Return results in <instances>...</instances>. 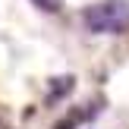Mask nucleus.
<instances>
[{
	"instance_id": "f257e3e1",
	"label": "nucleus",
	"mask_w": 129,
	"mask_h": 129,
	"mask_svg": "<svg viewBox=\"0 0 129 129\" xmlns=\"http://www.w3.org/2000/svg\"><path fill=\"white\" fill-rule=\"evenodd\" d=\"M82 25L94 35H126L129 31V0H98L82 10Z\"/></svg>"
},
{
	"instance_id": "f03ea898",
	"label": "nucleus",
	"mask_w": 129,
	"mask_h": 129,
	"mask_svg": "<svg viewBox=\"0 0 129 129\" xmlns=\"http://www.w3.org/2000/svg\"><path fill=\"white\" fill-rule=\"evenodd\" d=\"M31 6H35V10H41V13H60L63 0H31Z\"/></svg>"
}]
</instances>
